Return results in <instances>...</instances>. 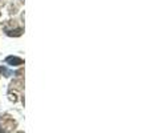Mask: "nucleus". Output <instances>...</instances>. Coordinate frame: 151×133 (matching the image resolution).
Returning <instances> with one entry per match:
<instances>
[{
    "label": "nucleus",
    "mask_w": 151,
    "mask_h": 133,
    "mask_svg": "<svg viewBox=\"0 0 151 133\" xmlns=\"http://www.w3.org/2000/svg\"><path fill=\"white\" fill-rule=\"evenodd\" d=\"M5 63L9 64V65H20L23 64V60L19 57H13V56H9V57L5 59Z\"/></svg>",
    "instance_id": "obj_1"
}]
</instances>
